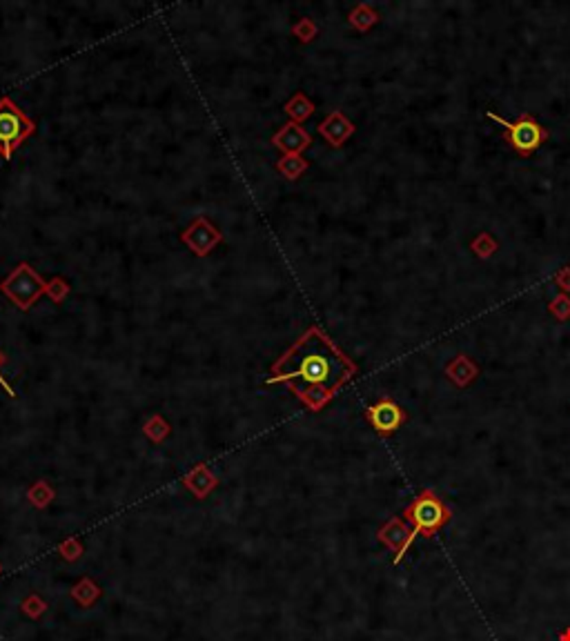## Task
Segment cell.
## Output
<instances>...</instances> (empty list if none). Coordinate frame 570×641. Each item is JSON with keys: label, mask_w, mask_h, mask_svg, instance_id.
Returning <instances> with one entry per match:
<instances>
[{"label": "cell", "mask_w": 570, "mask_h": 641, "mask_svg": "<svg viewBox=\"0 0 570 641\" xmlns=\"http://www.w3.org/2000/svg\"><path fill=\"white\" fill-rule=\"evenodd\" d=\"M354 372L350 358L321 329L310 327L274 365L272 381H287L298 399L316 412Z\"/></svg>", "instance_id": "obj_1"}, {"label": "cell", "mask_w": 570, "mask_h": 641, "mask_svg": "<svg viewBox=\"0 0 570 641\" xmlns=\"http://www.w3.org/2000/svg\"><path fill=\"white\" fill-rule=\"evenodd\" d=\"M403 519L414 528V532L428 539L450 521V510L434 490H421L417 499H412L410 506L403 510Z\"/></svg>", "instance_id": "obj_2"}, {"label": "cell", "mask_w": 570, "mask_h": 641, "mask_svg": "<svg viewBox=\"0 0 570 641\" xmlns=\"http://www.w3.org/2000/svg\"><path fill=\"white\" fill-rule=\"evenodd\" d=\"M486 116L492 123L504 128L506 143L519 154V156H530V154H535L548 139V130L544 125H539V121L530 114H521L515 123L501 119L495 112H488Z\"/></svg>", "instance_id": "obj_3"}, {"label": "cell", "mask_w": 570, "mask_h": 641, "mask_svg": "<svg viewBox=\"0 0 570 641\" xmlns=\"http://www.w3.org/2000/svg\"><path fill=\"white\" fill-rule=\"evenodd\" d=\"M34 130L32 119H27L12 99H0V154L3 159H12L14 150L29 134H34Z\"/></svg>", "instance_id": "obj_4"}, {"label": "cell", "mask_w": 570, "mask_h": 641, "mask_svg": "<svg viewBox=\"0 0 570 641\" xmlns=\"http://www.w3.org/2000/svg\"><path fill=\"white\" fill-rule=\"evenodd\" d=\"M3 292L21 309H27V307H32V303L38 296L47 292V285L32 267L23 263L3 281Z\"/></svg>", "instance_id": "obj_5"}, {"label": "cell", "mask_w": 570, "mask_h": 641, "mask_svg": "<svg viewBox=\"0 0 570 641\" xmlns=\"http://www.w3.org/2000/svg\"><path fill=\"white\" fill-rule=\"evenodd\" d=\"M365 419H368V423L381 436H390L405 423L408 414H405V410L399 403H394L388 396H383L381 401H376L374 405H370L368 410H365Z\"/></svg>", "instance_id": "obj_6"}, {"label": "cell", "mask_w": 570, "mask_h": 641, "mask_svg": "<svg viewBox=\"0 0 570 641\" xmlns=\"http://www.w3.org/2000/svg\"><path fill=\"white\" fill-rule=\"evenodd\" d=\"M376 537H379V541L383 543V546H388L394 552V563H399L405 557L408 548L412 546V541H414V537H417V532H414V528L405 519L392 517V519H388L379 528Z\"/></svg>", "instance_id": "obj_7"}, {"label": "cell", "mask_w": 570, "mask_h": 641, "mask_svg": "<svg viewBox=\"0 0 570 641\" xmlns=\"http://www.w3.org/2000/svg\"><path fill=\"white\" fill-rule=\"evenodd\" d=\"M221 241V232L216 227H212V223L205 218H196L192 223V227L183 234V243H187L192 247V252L199 256H205L207 252H212V247Z\"/></svg>", "instance_id": "obj_8"}, {"label": "cell", "mask_w": 570, "mask_h": 641, "mask_svg": "<svg viewBox=\"0 0 570 641\" xmlns=\"http://www.w3.org/2000/svg\"><path fill=\"white\" fill-rule=\"evenodd\" d=\"M318 134H321L332 147H341V145L354 134V125L350 119H345L343 112H332L321 125H318Z\"/></svg>", "instance_id": "obj_9"}, {"label": "cell", "mask_w": 570, "mask_h": 641, "mask_svg": "<svg viewBox=\"0 0 570 641\" xmlns=\"http://www.w3.org/2000/svg\"><path fill=\"white\" fill-rule=\"evenodd\" d=\"M274 145L278 150H283L285 154H298V156H301V152L310 145V134H307L301 125L289 123L281 132H276Z\"/></svg>", "instance_id": "obj_10"}, {"label": "cell", "mask_w": 570, "mask_h": 641, "mask_svg": "<svg viewBox=\"0 0 570 641\" xmlns=\"http://www.w3.org/2000/svg\"><path fill=\"white\" fill-rule=\"evenodd\" d=\"M443 372L457 387H468L479 376V367L468 354H457L452 361L446 363Z\"/></svg>", "instance_id": "obj_11"}, {"label": "cell", "mask_w": 570, "mask_h": 641, "mask_svg": "<svg viewBox=\"0 0 570 641\" xmlns=\"http://www.w3.org/2000/svg\"><path fill=\"white\" fill-rule=\"evenodd\" d=\"M185 485L190 490H194L196 497H205V494L214 488V477H212L203 465H199L196 470H192L185 477Z\"/></svg>", "instance_id": "obj_12"}, {"label": "cell", "mask_w": 570, "mask_h": 641, "mask_svg": "<svg viewBox=\"0 0 570 641\" xmlns=\"http://www.w3.org/2000/svg\"><path fill=\"white\" fill-rule=\"evenodd\" d=\"M470 250L475 252V256L481 258V261H488L497 254L499 250V243L495 241V236L490 234V232H479V234L470 241Z\"/></svg>", "instance_id": "obj_13"}, {"label": "cell", "mask_w": 570, "mask_h": 641, "mask_svg": "<svg viewBox=\"0 0 570 641\" xmlns=\"http://www.w3.org/2000/svg\"><path fill=\"white\" fill-rule=\"evenodd\" d=\"M350 25L354 27V29H359V32H368L370 27H374L376 25V21H379V14L374 12V9L370 7V5H356L352 12H350Z\"/></svg>", "instance_id": "obj_14"}, {"label": "cell", "mask_w": 570, "mask_h": 641, "mask_svg": "<svg viewBox=\"0 0 570 641\" xmlns=\"http://www.w3.org/2000/svg\"><path fill=\"white\" fill-rule=\"evenodd\" d=\"M312 112H314V105H312L310 101H307L303 94H296L292 101L285 103V114H287L294 123L305 121L307 116H312Z\"/></svg>", "instance_id": "obj_15"}, {"label": "cell", "mask_w": 570, "mask_h": 641, "mask_svg": "<svg viewBox=\"0 0 570 641\" xmlns=\"http://www.w3.org/2000/svg\"><path fill=\"white\" fill-rule=\"evenodd\" d=\"M305 170H307V163L298 156V154H285V159H281V163H278V172L289 181L298 179Z\"/></svg>", "instance_id": "obj_16"}, {"label": "cell", "mask_w": 570, "mask_h": 641, "mask_svg": "<svg viewBox=\"0 0 570 641\" xmlns=\"http://www.w3.org/2000/svg\"><path fill=\"white\" fill-rule=\"evenodd\" d=\"M548 312L553 314L559 323H566L570 318V294L559 292L557 296H553V301L548 303Z\"/></svg>", "instance_id": "obj_17"}, {"label": "cell", "mask_w": 570, "mask_h": 641, "mask_svg": "<svg viewBox=\"0 0 570 641\" xmlns=\"http://www.w3.org/2000/svg\"><path fill=\"white\" fill-rule=\"evenodd\" d=\"M145 432H147V436L152 441H163L165 439V434L170 432V425L161 419V416H154L152 421H147V425H145Z\"/></svg>", "instance_id": "obj_18"}, {"label": "cell", "mask_w": 570, "mask_h": 641, "mask_svg": "<svg viewBox=\"0 0 570 641\" xmlns=\"http://www.w3.org/2000/svg\"><path fill=\"white\" fill-rule=\"evenodd\" d=\"M52 488L50 485H45V481H38L32 490H29V497H32V501L36 503V506H47L50 503V499H52Z\"/></svg>", "instance_id": "obj_19"}, {"label": "cell", "mask_w": 570, "mask_h": 641, "mask_svg": "<svg viewBox=\"0 0 570 641\" xmlns=\"http://www.w3.org/2000/svg\"><path fill=\"white\" fill-rule=\"evenodd\" d=\"M292 32H294L298 38H301V41H305V43H307V41H312V38H314V34H316V27H314V23H312V21H307V18H303L301 23L294 25Z\"/></svg>", "instance_id": "obj_20"}, {"label": "cell", "mask_w": 570, "mask_h": 641, "mask_svg": "<svg viewBox=\"0 0 570 641\" xmlns=\"http://www.w3.org/2000/svg\"><path fill=\"white\" fill-rule=\"evenodd\" d=\"M67 292H70V287H67L65 281H61V278H54L52 283L47 285V292H45V294H50V296L56 301V303H61L63 296H65Z\"/></svg>", "instance_id": "obj_21"}, {"label": "cell", "mask_w": 570, "mask_h": 641, "mask_svg": "<svg viewBox=\"0 0 570 641\" xmlns=\"http://www.w3.org/2000/svg\"><path fill=\"white\" fill-rule=\"evenodd\" d=\"M555 285L562 289L564 294H570V267L566 265V267H562V269H557V274H555Z\"/></svg>", "instance_id": "obj_22"}, {"label": "cell", "mask_w": 570, "mask_h": 641, "mask_svg": "<svg viewBox=\"0 0 570 641\" xmlns=\"http://www.w3.org/2000/svg\"><path fill=\"white\" fill-rule=\"evenodd\" d=\"M0 363H3V354H0ZM0 383H3V385H5V390H7L9 394H12V387H9V383H7L5 378H3V374H0Z\"/></svg>", "instance_id": "obj_23"}, {"label": "cell", "mask_w": 570, "mask_h": 641, "mask_svg": "<svg viewBox=\"0 0 570 641\" xmlns=\"http://www.w3.org/2000/svg\"><path fill=\"white\" fill-rule=\"evenodd\" d=\"M559 641H570V628H566L562 635H559Z\"/></svg>", "instance_id": "obj_24"}]
</instances>
